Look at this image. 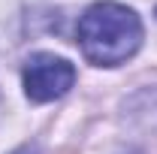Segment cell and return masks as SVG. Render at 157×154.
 <instances>
[{"instance_id": "obj_1", "label": "cell", "mask_w": 157, "mask_h": 154, "mask_svg": "<svg viewBox=\"0 0 157 154\" xmlns=\"http://www.w3.org/2000/svg\"><path fill=\"white\" fill-rule=\"evenodd\" d=\"M76 39L88 64L121 67L139 52L145 39V27L136 9L115 0H100L82 12L76 24Z\"/></svg>"}, {"instance_id": "obj_2", "label": "cell", "mask_w": 157, "mask_h": 154, "mask_svg": "<svg viewBox=\"0 0 157 154\" xmlns=\"http://www.w3.org/2000/svg\"><path fill=\"white\" fill-rule=\"evenodd\" d=\"M21 85L30 103H52L70 94V88L76 85V67L60 55L39 52L24 64Z\"/></svg>"}, {"instance_id": "obj_3", "label": "cell", "mask_w": 157, "mask_h": 154, "mask_svg": "<svg viewBox=\"0 0 157 154\" xmlns=\"http://www.w3.org/2000/svg\"><path fill=\"white\" fill-rule=\"evenodd\" d=\"M12 154H39V145H21L18 151H12Z\"/></svg>"}]
</instances>
